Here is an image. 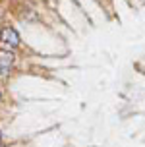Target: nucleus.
Wrapping results in <instances>:
<instances>
[{
    "label": "nucleus",
    "instance_id": "obj_1",
    "mask_svg": "<svg viewBox=\"0 0 145 147\" xmlns=\"http://www.w3.org/2000/svg\"><path fill=\"white\" fill-rule=\"evenodd\" d=\"M20 33L14 29V27H4L0 31V43H4L8 49H16L20 45Z\"/></svg>",
    "mask_w": 145,
    "mask_h": 147
},
{
    "label": "nucleus",
    "instance_id": "obj_2",
    "mask_svg": "<svg viewBox=\"0 0 145 147\" xmlns=\"http://www.w3.org/2000/svg\"><path fill=\"white\" fill-rule=\"evenodd\" d=\"M14 60H16V54L10 49L8 51H0V76H8L12 66H14Z\"/></svg>",
    "mask_w": 145,
    "mask_h": 147
},
{
    "label": "nucleus",
    "instance_id": "obj_3",
    "mask_svg": "<svg viewBox=\"0 0 145 147\" xmlns=\"http://www.w3.org/2000/svg\"><path fill=\"white\" fill-rule=\"evenodd\" d=\"M0 145H2V132H0Z\"/></svg>",
    "mask_w": 145,
    "mask_h": 147
},
{
    "label": "nucleus",
    "instance_id": "obj_4",
    "mask_svg": "<svg viewBox=\"0 0 145 147\" xmlns=\"http://www.w3.org/2000/svg\"><path fill=\"white\" fill-rule=\"evenodd\" d=\"M43 2H47V0H43Z\"/></svg>",
    "mask_w": 145,
    "mask_h": 147
},
{
    "label": "nucleus",
    "instance_id": "obj_5",
    "mask_svg": "<svg viewBox=\"0 0 145 147\" xmlns=\"http://www.w3.org/2000/svg\"><path fill=\"white\" fill-rule=\"evenodd\" d=\"M0 147H4V145H0Z\"/></svg>",
    "mask_w": 145,
    "mask_h": 147
}]
</instances>
